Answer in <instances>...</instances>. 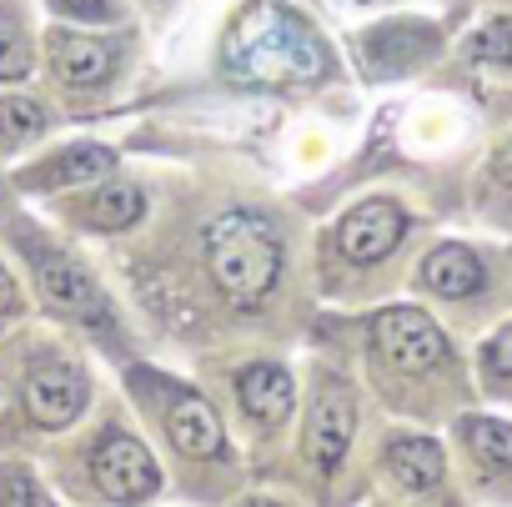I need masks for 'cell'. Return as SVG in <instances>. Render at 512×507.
Masks as SVG:
<instances>
[{
  "label": "cell",
  "instance_id": "obj_11",
  "mask_svg": "<svg viewBox=\"0 0 512 507\" xmlns=\"http://www.w3.org/2000/svg\"><path fill=\"white\" fill-rule=\"evenodd\" d=\"M51 61H56V76H61L66 86L91 91V86L111 81V71H116V41H96V36H56Z\"/></svg>",
  "mask_w": 512,
  "mask_h": 507
},
{
  "label": "cell",
  "instance_id": "obj_17",
  "mask_svg": "<svg viewBox=\"0 0 512 507\" xmlns=\"http://www.w3.org/2000/svg\"><path fill=\"white\" fill-rule=\"evenodd\" d=\"M141 211H146V201H141L136 186H106V191H96V201L86 206V221L101 226V231H126Z\"/></svg>",
  "mask_w": 512,
  "mask_h": 507
},
{
  "label": "cell",
  "instance_id": "obj_3",
  "mask_svg": "<svg viewBox=\"0 0 512 507\" xmlns=\"http://www.w3.org/2000/svg\"><path fill=\"white\" fill-rule=\"evenodd\" d=\"M372 337H377L382 357L392 367H402V372H427V367H437L447 357L442 327L427 312H417V307H387V312H377Z\"/></svg>",
  "mask_w": 512,
  "mask_h": 507
},
{
  "label": "cell",
  "instance_id": "obj_19",
  "mask_svg": "<svg viewBox=\"0 0 512 507\" xmlns=\"http://www.w3.org/2000/svg\"><path fill=\"white\" fill-rule=\"evenodd\" d=\"M0 76H6V81L31 76V46H26V36L16 31L11 16H0Z\"/></svg>",
  "mask_w": 512,
  "mask_h": 507
},
{
  "label": "cell",
  "instance_id": "obj_6",
  "mask_svg": "<svg viewBox=\"0 0 512 507\" xmlns=\"http://www.w3.org/2000/svg\"><path fill=\"white\" fill-rule=\"evenodd\" d=\"M352 432H357V402H352V387L347 382H322L317 402H312V422H307V457L332 472L347 447H352Z\"/></svg>",
  "mask_w": 512,
  "mask_h": 507
},
{
  "label": "cell",
  "instance_id": "obj_18",
  "mask_svg": "<svg viewBox=\"0 0 512 507\" xmlns=\"http://www.w3.org/2000/svg\"><path fill=\"white\" fill-rule=\"evenodd\" d=\"M41 131H46L41 101H26V96H6V101H0V136L26 141V136H41Z\"/></svg>",
  "mask_w": 512,
  "mask_h": 507
},
{
  "label": "cell",
  "instance_id": "obj_5",
  "mask_svg": "<svg viewBox=\"0 0 512 507\" xmlns=\"http://www.w3.org/2000/svg\"><path fill=\"white\" fill-rule=\"evenodd\" d=\"M402 231H407L402 206L372 196V201H362V206H352V211L342 216V226H337V246H342V257H347V262L367 267V262H382V257H387V251L402 241Z\"/></svg>",
  "mask_w": 512,
  "mask_h": 507
},
{
  "label": "cell",
  "instance_id": "obj_9",
  "mask_svg": "<svg viewBox=\"0 0 512 507\" xmlns=\"http://www.w3.org/2000/svg\"><path fill=\"white\" fill-rule=\"evenodd\" d=\"M166 432L186 457H221V447H226L216 412L201 397H191L186 387H171V397H166Z\"/></svg>",
  "mask_w": 512,
  "mask_h": 507
},
{
  "label": "cell",
  "instance_id": "obj_26",
  "mask_svg": "<svg viewBox=\"0 0 512 507\" xmlns=\"http://www.w3.org/2000/svg\"><path fill=\"white\" fill-rule=\"evenodd\" d=\"M0 432H11V407H6V392H0Z\"/></svg>",
  "mask_w": 512,
  "mask_h": 507
},
{
  "label": "cell",
  "instance_id": "obj_12",
  "mask_svg": "<svg viewBox=\"0 0 512 507\" xmlns=\"http://www.w3.org/2000/svg\"><path fill=\"white\" fill-rule=\"evenodd\" d=\"M422 282L437 292V297H472V292H482V282H487V272H482V262L472 257L467 246H457V241H447V246H437V251H427V262H422Z\"/></svg>",
  "mask_w": 512,
  "mask_h": 507
},
{
  "label": "cell",
  "instance_id": "obj_14",
  "mask_svg": "<svg viewBox=\"0 0 512 507\" xmlns=\"http://www.w3.org/2000/svg\"><path fill=\"white\" fill-rule=\"evenodd\" d=\"M387 472L402 482V487H432L442 482V447L432 437H392L387 452H382Z\"/></svg>",
  "mask_w": 512,
  "mask_h": 507
},
{
  "label": "cell",
  "instance_id": "obj_24",
  "mask_svg": "<svg viewBox=\"0 0 512 507\" xmlns=\"http://www.w3.org/2000/svg\"><path fill=\"white\" fill-rule=\"evenodd\" d=\"M16 302H21V297H16V282H11L6 267H0V312H16Z\"/></svg>",
  "mask_w": 512,
  "mask_h": 507
},
{
  "label": "cell",
  "instance_id": "obj_23",
  "mask_svg": "<svg viewBox=\"0 0 512 507\" xmlns=\"http://www.w3.org/2000/svg\"><path fill=\"white\" fill-rule=\"evenodd\" d=\"M11 477H16L11 487H0V497H6V502H46V492H41V487H31L21 472H11Z\"/></svg>",
  "mask_w": 512,
  "mask_h": 507
},
{
  "label": "cell",
  "instance_id": "obj_10",
  "mask_svg": "<svg viewBox=\"0 0 512 507\" xmlns=\"http://www.w3.org/2000/svg\"><path fill=\"white\" fill-rule=\"evenodd\" d=\"M236 392H241V407L262 422V427H282L292 417V372L277 367V362H251L241 377H236Z\"/></svg>",
  "mask_w": 512,
  "mask_h": 507
},
{
  "label": "cell",
  "instance_id": "obj_21",
  "mask_svg": "<svg viewBox=\"0 0 512 507\" xmlns=\"http://www.w3.org/2000/svg\"><path fill=\"white\" fill-rule=\"evenodd\" d=\"M482 362H487V372H492V377H512V327H502V332L487 342Z\"/></svg>",
  "mask_w": 512,
  "mask_h": 507
},
{
  "label": "cell",
  "instance_id": "obj_22",
  "mask_svg": "<svg viewBox=\"0 0 512 507\" xmlns=\"http://www.w3.org/2000/svg\"><path fill=\"white\" fill-rule=\"evenodd\" d=\"M56 6H61L66 16H81V21H111V16H116L111 0H56Z\"/></svg>",
  "mask_w": 512,
  "mask_h": 507
},
{
  "label": "cell",
  "instance_id": "obj_8",
  "mask_svg": "<svg viewBox=\"0 0 512 507\" xmlns=\"http://www.w3.org/2000/svg\"><path fill=\"white\" fill-rule=\"evenodd\" d=\"M26 407L41 427H71L86 407V377L66 362H41L26 377Z\"/></svg>",
  "mask_w": 512,
  "mask_h": 507
},
{
  "label": "cell",
  "instance_id": "obj_7",
  "mask_svg": "<svg viewBox=\"0 0 512 507\" xmlns=\"http://www.w3.org/2000/svg\"><path fill=\"white\" fill-rule=\"evenodd\" d=\"M36 267H41L46 297H51L61 312H71V317H81V322H91V327H106V322H111L106 292L96 287V277H91L81 262L61 257V251H36Z\"/></svg>",
  "mask_w": 512,
  "mask_h": 507
},
{
  "label": "cell",
  "instance_id": "obj_4",
  "mask_svg": "<svg viewBox=\"0 0 512 507\" xmlns=\"http://www.w3.org/2000/svg\"><path fill=\"white\" fill-rule=\"evenodd\" d=\"M91 477H96V487H101L106 497H121V502L151 497V492L161 487V472H156L151 452H146L136 437H126V432H111V437L96 442V452H91Z\"/></svg>",
  "mask_w": 512,
  "mask_h": 507
},
{
  "label": "cell",
  "instance_id": "obj_25",
  "mask_svg": "<svg viewBox=\"0 0 512 507\" xmlns=\"http://www.w3.org/2000/svg\"><path fill=\"white\" fill-rule=\"evenodd\" d=\"M497 176L512 186V141H502V151H497Z\"/></svg>",
  "mask_w": 512,
  "mask_h": 507
},
{
  "label": "cell",
  "instance_id": "obj_15",
  "mask_svg": "<svg viewBox=\"0 0 512 507\" xmlns=\"http://www.w3.org/2000/svg\"><path fill=\"white\" fill-rule=\"evenodd\" d=\"M427 46H432L427 26H377V31L362 41V56H367L377 71H402V66L417 61Z\"/></svg>",
  "mask_w": 512,
  "mask_h": 507
},
{
  "label": "cell",
  "instance_id": "obj_2",
  "mask_svg": "<svg viewBox=\"0 0 512 507\" xmlns=\"http://www.w3.org/2000/svg\"><path fill=\"white\" fill-rule=\"evenodd\" d=\"M206 267H211V282L236 307H256L277 287V277L287 267V246L267 216L226 211L206 226Z\"/></svg>",
  "mask_w": 512,
  "mask_h": 507
},
{
  "label": "cell",
  "instance_id": "obj_13",
  "mask_svg": "<svg viewBox=\"0 0 512 507\" xmlns=\"http://www.w3.org/2000/svg\"><path fill=\"white\" fill-rule=\"evenodd\" d=\"M111 171H116V151H106V146H71L56 161L36 166L26 181L31 186H86V181H101Z\"/></svg>",
  "mask_w": 512,
  "mask_h": 507
},
{
  "label": "cell",
  "instance_id": "obj_20",
  "mask_svg": "<svg viewBox=\"0 0 512 507\" xmlns=\"http://www.w3.org/2000/svg\"><path fill=\"white\" fill-rule=\"evenodd\" d=\"M472 56L487 66H512V21H492L472 36Z\"/></svg>",
  "mask_w": 512,
  "mask_h": 507
},
{
  "label": "cell",
  "instance_id": "obj_1",
  "mask_svg": "<svg viewBox=\"0 0 512 507\" xmlns=\"http://www.w3.org/2000/svg\"><path fill=\"white\" fill-rule=\"evenodd\" d=\"M226 76L246 86H302L332 71L327 41L277 0H256L241 11V21L226 36Z\"/></svg>",
  "mask_w": 512,
  "mask_h": 507
},
{
  "label": "cell",
  "instance_id": "obj_16",
  "mask_svg": "<svg viewBox=\"0 0 512 507\" xmlns=\"http://www.w3.org/2000/svg\"><path fill=\"white\" fill-rule=\"evenodd\" d=\"M462 442L472 447V457L482 467L512 472V427L507 422H497V417H467L462 422Z\"/></svg>",
  "mask_w": 512,
  "mask_h": 507
}]
</instances>
